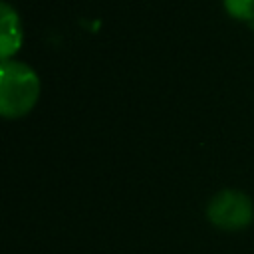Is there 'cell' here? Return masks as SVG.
I'll return each instance as SVG.
<instances>
[{
	"label": "cell",
	"mask_w": 254,
	"mask_h": 254,
	"mask_svg": "<svg viewBox=\"0 0 254 254\" xmlns=\"http://www.w3.org/2000/svg\"><path fill=\"white\" fill-rule=\"evenodd\" d=\"M22 44V24L16 8H12L6 0L0 2V56L2 60H10L12 54L18 52Z\"/></svg>",
	"instance_id": "cell-3"
},
{
	"label": "cell",
	"mask_w": 254,
	"mask_h": 254,
	"mask_svg": "<svg viewBox=\"0 0 254 254\" xmlns=\"http://www.w3.org/2000/svg\"><path fill=\"white\" fill-rule=\"evenodd\" d=\"M40 95L38 73L24 62L2 60L0 64V113L4 117L26 115Z\"/></svg>",
	"instance_id": "cell-1"
},
{
	"label": "cell",
	"mask_w": 254,
	"mask_h": 254,
	"mask_svg": "<svg viewBox=\"0 0 254 254\" xmlns=\"http://www.w3.org/2000/svg\"><path fill=\"white\" fill-rule=\"evenodd\" d=\"M226 12L234 18L250 22L254 18V0H222Z\"/></svg>",
	"instance_id": "cell-4"
},
{
	"label": "cell",
	"mask_w": 254,
	"mask_h": 254,
	"mask_svg": "<svg viewBox=\"0 0 254 254\" xmlns=\"http://www.w3.org/2000/svg\"><path fill=\"white\" fill-rule=\"evenodd\" d=\"M208 220L222 230H242L254 218V206L248 194L236 189L218 190L208 206H206Z\"/></svg>",
	"instance_id": "cell-2"
},
{
	"label": "cell",
	"mask_w": 254,
	"mask_h": 254,
	"mask_svg": "<svg viewBox=\"0 0 254 254\" xmlns=\"http://www.w3.org/2000/svg\"><path fill=\"white\" fill-rule=\"evenodd\" d=\"M248 24H250V28H254V18H252V20H250Z\"/></svg>",
	"instance_id": "cell-5"
}]
</instances>
